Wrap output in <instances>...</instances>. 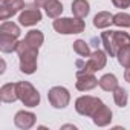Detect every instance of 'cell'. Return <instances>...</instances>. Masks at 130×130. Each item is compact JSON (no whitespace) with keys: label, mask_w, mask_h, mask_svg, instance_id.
<instances>
[{"label":"cell","mask_w":130,"mask_h":130,"mask_svg":"<svg viewBox=\"0 0 130 130\" xmlns=\"http://www.w3.org/2000/svg\"><path fill=\"white\" fill-rule=\"evenodd\" d=\"M61 128H74V130H75L77 127H75V125H72V124H66V125H63Z\"/></svg>","instance_id":"29"},{"label":"cell","mask_w":130,"mask_h":130,"mask_svg":"<svg viewBox=\"0 0 130 130\" xmlns=\"http://www.w3.org/2000/svg\"><path fill=\"white\" fill-rule=\"evenodd\" d=\"M112 93H113V101H115V104L118 107H125L127 106V103H128V93H127V90L124 87L118 86Z\"/></svg>","instance_id":"20"},{"label":"cell","mask_w":130,"mask_h":130,"mask_svg":"<svg viewBox=\"0 0 130 130\" xmlns=\"http://www.w3.org/2000/svg\"><path fill=\"white\" fill-rule=\"evenodd\" d=\"M29 46H32V47H37V49H40V46L43 44V41H44V35H43V32L41 31H38V29H31L26 35H25V38H23Z\"/></svg>","instance_id":"16"},{"label":"cell","mask_w":130,"mask_h":130,"mask_svg":"<svg viewBox=\"0 0 130 130\" xmlns=\"http://www.w3.org/2000/svg\"><path fill=\"white\" fill-rule=\"evenodd\" d=\"M37 121V116L32 113V112H26V110H20L15 113L14 116V124L15 127L22 128V130H29L31 127H34Z\"/></svg>","instance_id":"10"},{"label":"cell","mask_w":130,"mask_h":130,"mask_svg":"<svg viewBox=\"0 0 130 130\" xmlns=\"http://www.w3.org/2000/svg\"><path fill=\"white\" fill-rule=\"evenodd\" d=\"M43 8H44L46 15L51 17V19H54V20L58 19V17L63 14V5H61L60 0H49V2H47Z\"/></svg>","instance_id":"15"},{"label":"cell","mask_w":130,"mask_h":130,"mask_svg":"<svg viewBox=\"0 0 130 130\" xmlns=\"http://www.w3.org/2000/svg\"><path fill=\"white\" fill-rule=\"evenodd\" d=\"M112 23H113V15L110 12H107V11H101L93 17V26L98 28V29L109 28Z\"/></svg>","instance_id":"19"},{"label":"cell","mask_w":130,"mask_h":130,"mask_svg":"<svg viewBox=\"0 0 130 130\" xmlns=\"http://www.w3.org/2000/svg\"><path fill=\"white\" fill-rule=\"evenodd\" d=\"M52 26L58 34H63V35L81 34L86 29V23L80 17H58L54 20Z\"/></svg>","instance_id":"2"},{"label":"cell","mask_w":130,"mask_h":130,"mask_svg":"<svg viewBox=\"0 0 130 130\" xmlns=\"http://www.w3.org/2000/svg\"><path fill=\"white\" fill-rule=\"evenodd\" d=\"M113 43H115L116 49H121L122 46L130 44V35L122 31H113Z\"/></svg>","instance_id":"23"},{"label":"cell","mask_w":130,"mask_h":130,"mask_svg":"<svg viewBox=\"0 0 130 130\" xmlns=\"http://www.w3.org/2000/svg\"><path fill=\"white\" fill-rule=\"evenodd\" d=\"M25 8V0H6L0 5V20H8Z\"/></svg>","instance_id":"9"},{"label":"cell","mask_w":130,"mask_h":130,"mask_svg":"<svg viewBox=\"0 0 130 130\" xmlns=\"http://www.w3.org/2000/svg\"><path fill=\"white\" fill-rule=\"evenodd\" d=\"M107 64V52L106 51H101V49H96L93 51L87 61H81V60H77V66H78V71H83V72H90V74H95L101 69L106 68Z\"/></svg>","instance_id":"3"},{"label":"cell","mask_w":130,"mask_h":130,"mask_svg":"<svg viewBox=\"0 0 130 130\" xmlns=\"http://www.w3.org/2000/svg\"><path fill=\"white\" fill-rule=\"evenodd\" d=\"M98 86L104 90V92H113L118 87V78L113 74H106L98 80Z\"/></svg>","instance_id":"17"},{"label":"cell","mask_w":130,"mask_h":130,"mask_svg":"<svg viewBox=\"0 0 130 130\" xmlns=\"http://www.w3.org/2000/svg\"><path fill=\"white\" fill-rule=\"evenodd\" d=\"M101 41H103V46H104V51L107 52V55L110 57H116V46L113 43V31H104L101 32Z\"/></svg>","instance_id":"14"},{"label":"cell","mask_w":130,"mask_h":130,"mask_svg":"<svg viewBox=\"0 0 130 130\" xmlns=\"http://www.w3.org/2000/svg\"><path fill=\"white\" fill-rule=\"evenodd\" d=\"M0 72H2V74L5 72V61H3V60H2V71H0Z\"/></svg>","instance_id":"30"},{"label":"cell","mask_w":130,"mask_h":130,"mask_svg":"<svg viewBox=\"0 0 130 130\" xmlns=\"http://www.w3.org/2000/svg\"><path fill=\"white\" fill-rule=\"evenodd\" d=\"M17 95H19V100L26 107H37L40 104V93L29 81L17 83Z\"/></svg>","instance_id":"4"},{"label":"cell","mask_w":130,"mask_h":130,"mask_svg":"<svg viewBox=\"0 0 130 130\" xmlns=\"http://www.w3.org/2000/svg\"><path fill=\"white\" fill-rule=\"evenodd\" d=\"M98 86V80L93 74L90 72H83V71H77V83L75 87L80 92H89L92 89H95Z\"/></svg>","instance_id":"8"},{"label":"cell","mask_w":130,"mask_h":130,"mask_svg":"<svg viewBox=\"0 0 130 130\" xmlns=\"http://www.w3.org/2000/svg\"><path fill=\"white\" fill-rule=\"evenodd\" d=\"M19 37L14 35H8V34H0V51L9 54V52H15L17 44H19Z\"/></svg>","instance_id":"13"},{"label":"cell","mask_w":130,"mask_h":130,"mask_svg":"<svg viewBox=\"0 0 130 130\" xmlns=\"http://www.w3.org/2000/svg\"><path fill=\"white\" fill-rule=\"evenodd\" d=\"M116 58H118V63L122 68H128L130 66V44L122 46L121 49H118Z\"/></svg>","instance_id":"22"},{"label":"cell","mask_w":130,"mask_h":130,"mask_svg":"<svg viewBox=\"0 0 130 130\" xmlns=\"http://www.w3.org/2000/svg\"><path fill=\"white\" fill-rule=\"evenodd\" d=\"M0 34H8V35H14V37H20L22 31L20 26L14 22H3L0 25Z\"/></svg>","instance_id":"21"},{"label":"cell","mask_w":130,"mask_h":130,"mask_svg":"<svg viewBox=\"0 0 130 130\" xmlns=\"http://www.w3.org/2000/svg\"><path fill=\"white\" fill-rule=\"evenodd\" d=\"M104 103L96 98V96H90V95H84V96H80L77 98L75 101V110L83 115V116H92Z\"/></svg>","instance_id":"5"},{"label":"cell","mask_w":130,"mask_h":130,"mask_svg":"<svg viewBox=\"0 0 130 130\" xmlns=\"http://www.w3.org/2000/svg\"><path fill=\"white\" fill-rule=\"evenodd\" d=\"M47 100L54 109H66L71 103V93L66 87L55 86L49 89L47 92Z\"/></svg>","instance_id":"6"},{"label":"cell","mask_w":130,"mask_h":130,"mask_svg":"<svg viewBox=\"0 0 130 130\" xmlns=\"http://www.w3.org/2000/svg\"><path fill=\"white\" fill-rule=\"evenodd\" d=\"M112 110L106 106V104H103L90 118H92V121H93V124L95 125H98V127H106V125H109L110 122H112Z\"/></svg>","instance_id":"11"},{"label":"cell","mask_w":130,"mask_h":130,"mask_svg":"<svg viewBox=\"0 0 130 130\" xmlns=\"http://www.w3.org/2000/svg\"><path fill=\"white\" fill-rule=\"evenodd\" d=\"M41 11L40 8L35 5V6H25L19 15V23L22 26H34L37 23L41 22Z\"/></svg>","instance_id":"7"},{"label":"cell","mask_w":130,"mask_h":130,"mask_svg":"<svg viewBox=\"0 0 130 130\" xmlns=\"http://www.w3.org/2000/svg\"><path fill=\"white\" fill-rule=\"evenodd\" d=\"M74 51H75V54H78L80 57H84V58L90 55L89 44L84 40H75L74 41Z\"/></svg>","instance_id":"25"},{"label":"cell","mask_w":130,"mask_h":130,"mask_svg":"<svg viewBox=\"0 0 130 130\" xmlns=\"http://www.w3.org/2000/svg\"><path fill=\"white\" fill-rule=\"evenodd\" d=\"M0 100L3 103H15L19 100L17 95V83H6L0 89Z\"/></svg>","instance_id":"12"},{"label":"cell","mask_w":130,"mask_h":130,"mask_svg":"<svg viewBox=\"0 0 130 130\" xmlns=\"http://www.w3.org/2000/svg\"><path fill=\"white\" fill-rule=\"evenodd\" d=\"M2 2H6V0H2Z\"/></svg>","instance_id":"31"},{"label":"cell","mask_w":130,"mask_h":130,"mask_svg":"<svg viewBox=\"0 0 130 130\" xmlns=\"http://www.w3.org/2000/svg\"><path fill=\"white\" fill-rule=\"evenodd\" d=\"M47 2H49V0H34V3H35L38 8H43V6H44Z\"/></svg>","instance_id":"28"},{"label":"cell","mask_w":130,"mask_h":130,"mask_svg":"<svg viewBox=\"0 0 130 130\" xmlns=\"http://www.w3.org/2000/svg\"><path fill=\"white\" fill-rule=\"evenodd\" d=\"M112 3L115 8H119V9H127L130 6V0H112Z\"/></svg>","instance_id":"26"},{"label":"cell","mask_w":130,"mask_h":130,"mask_svg":"<svg viewBox=\"0 0 130 130\" xmlns=\"http://www.w3.org/2000/svg\"><path fill=\"white\" fill-rule=\"evenodd\" d=\"M113 25L118 28H130V14L118 12L113 15Z\"/></svg>","instance_id":"24"},{"label":"cell","mask_w":130,"mask_h":130,"mask_svg":"<svg viewBox=\"0 0 130 130\" xmlns=\"http://www.w3.org/2000/svg\"><path fill=\"white\" fill-rule=\"evenodd\" d=\"M124 80H125L127 83H130V66L125 68V71H124Z\"/></svg>","instance_id":"27"},{"label":"cell","mask_w":130,"mask_h":130,"mask_svg":"<svg viewBox=\"0 0 130 130\" xmlns=\"http://www.w3.org/2000/svg\"><path fill=\"white\" fill-rule=\"evenodd\" d=\"M20 61V71L26 75H32L37 71V57H38V49L29 46L25 40L19 41L17 49H15Z\"/></svg>","instance_id":"1"},{"label":"cell","mask_w":130,"mask_h":130,"mask_svg":"<svg viewBox=\"0 0 130 130\" xmlns=\"http://www.w3.org/2000/svg\"><path fill=\"white\" fill-rule=\"evenodd\" d=\"M90 12V6L87 0H74L72 3V14L80 19H86L87 14Z\"/></svg>","instance_id":"18"}]
</instances>
